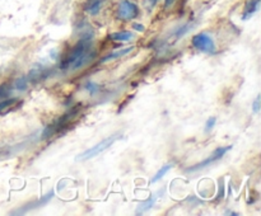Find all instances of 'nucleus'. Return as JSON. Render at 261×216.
<instances>
[{"mask_svg": "<svg viewBox=\"0 0 261 216\" xmlns=\"http://www.w3.org/2000/svg\"><path fill=\"white\" fill-rule=\"evenodd\" d=\"M94 56H96V52L92 47L91 37H84L74 46L73 50L64 58V61L61 63V69L75 71L87 65L91 60H93Z\"/></svg>", "mask_w": 261, "mask_h": 216, "instance_id": "f257e3e1", "label": "nucleus"}, {"mask_svg": "<svg viewBox=\"0 0 261 216\" xmlns=\"http://www.w3.org/2000/svg\"><path fill=\"white\" fill-rule=\"evenodd\" d=\"M120 136H121L120 134H114V135H111V136L106 137V139L101 140L98 144L93 145L92 147H89V149L84 150V151H82L81 154L76 155L75 160L76 162H86V160H91V159H93V158L98 157L99 154H102L103 151H106L109 147H111L112 144H114V142L116 141Z\"/></svg>", "mask_w": 261, "mask_h": 216, "instance_id": "f03ea898", "label": "nucleus"}, {"mask_svg": "<svg viewBox=\"0 0 261 216\" xmlns=\"http://www.w3.org/2000/svg\"><path fill=\"white\" fill-rule=\"evenodd\" d=\"M139 7L133 0H121L117 5L116 15L120 20H125V22L134 20L139 17Z\"/></svg>", "mask_w": 261, "mask_h": 216, "instance_id": "7ed1b4c3", "label": "nucleus"}, {"mask_svg": "<svg viewBox=\"0 0 261 216\" xmlns=\"http://www.w3.org/2000/svg\"><path fill=\"white\" fill-rule=\"evenodd\" d=\"M191 43H193V47H195L196 50L201 51V52L205 53H214L216 52V43H214V40L212 38L211 35L203 32L198 33L193 37L191 40Z\"/></svg>", "mask_w": 261, "mask_h": 216, "instance_id": "20e7f679", "label": "nucleus"}, {"mask_svg": "<svg viewBox=\"0 0 261 216\" xmlns=\"http://www.w3.org/2000/svg\"><path fill=\"white\" fill-rule=\"evenodd\" d=\"M231 149H232V146L217 147V149L214 150L213 154H212L211 157H208L206 159H204L203 162L198 163V164H195V165H193L191 168H189V172H198V170L204 169V168L209 167L211 164H213V163L218 162L219 159H222V158H223L224 155H226L227 152H228Z\"/></svg>", "mask_w": 261, "mask_h": 216, "instance_id": "39448f33", "label": "nucleus"}, {"mask_svg": "<svg viewBox=\"0 0 261 216\" xmlns=\"http://www.w3.org/2000/svg\"><path fill=\"white\" fill-rule=\"evenodd\" d=\"M54 195H55V193H54V191H50V192L46 193L43 197H41L40 200H35V201H32V202L25 203L24 206H22L20 208H18L17 211H13L12 213L13 215H24V213L30 212V211L42 207V206H45L46 203H48L51 200H53Z\"/></svg>", "mask_w": 261, "mask_h": 216, "instance_id": "423d86ee", "label": "nucleus"}, {"mask_svg": "<svg viewBox=\"0 0 261 216\" xmlns=\"http://www.w3.org/2000/svg\"><path fill=\"white\" fill-rule=\"evenodd\" d=\"M134 50H135V46H132V47L120 48V50L114 51V52L109 53V55H106L105 57H102L101 60H99V63L105 64V63H110V61H112V60H116V58H121V57H124V56L129 55V53L133 52Z\"/></svg>", "mask_w": 261, "mask_h": 216, "instance_id": "0eeeda50", "label": "nucleus"}, {"mask_svg": "<svg viewBox=\"0 0 261 216\" xmlns=\"http://www.w3.org/2000/svg\"><path fill=\"white\" fill-rule=\"evenodd\" d=\"M106 0H87V3L84 4V10H86L87 14L89 15H97L103 8Z\"/></svg>", "mask_w": 261, "mask_h": 216, "instance_id": "6e6552de", "label": "nucleus"}, {"mask_svg": "<svg viewBox=\"0 0 261 216\" xmlns=\"http://www.w3.org/2000/svg\"><path fill=\"white\" fill-rule=\"evenodd\" d=\"M260 7V0H246L245 3V9L242 13V19L247 20L259 10Z\"/></svg>", "mask_w": 261, "mask_h": 216, "instance_id": "1a4fd4ad", "label": "nucleus"}, {"mask_svg": "<svg viewBox=\"0 0 261 216\" xmlns=\"http://www.w3.org/2000/svg\"><path fill=\"white\" fill-rule=\"evenodd\" d=\"M135 35L130 30H120V32H115L110 36L112 41H119V42H127V41L134 40Z\"/></svg>", "mask_w": 261, "mask_h": 216, "instance_id": "9d476101", "label": "nucleus"}, {"mask_svg": "<svg viewBox=\"0 0 261 216\" xmlns=\"http://www.w3.org/2000/svg\"><path fill=\"white\" fill-rule=\"evenodd\" d=\"M154 202H155V198L154 197H149V198H148V200H145L144 202H142L139 206H138L137 213L142 215V213L147 212L148 210H150V208L153 207Z\"/></svg>", "mask_w": 261, "mask_h": 216, "instance_id": "9b49d317", "label": "nucleus"}, {"mask_svg": "<svg viewBox=\"0 0 261 216\" xmlns=\"http://www.w3.org/2000/svg\"><path fill=\"white\" fill-rule=\"evenodd\" d=\"M172 167H173V164H172V163H170V164H166V165H163V167L161 168V169L158 170L157 173H155V174H154V177L152 178V183H157L158 180H160V179H162V178L165 177V175L167 174V173L170 172L171 169H172Z\"/></svg>", "mask_w": 261, "mask_h": 216, "instance_id": "f8f14e48", "label": "nucleus"}, {"mask_svg": "<svg viewBox=\"0 0 261 216\" xmlns=\"http://www.w3.org/2000/svg\"><path fill=\"white\" fill-rule=\"evenodd\" d=\"M14 85L18 90H25V89H27V78L20 76V78H18L17 80H15Z\"/></svg>", "mask_w": 261, "mask_h": 216, "instance_id": "ddd939ff", "label": "nucleus"}, {"mask_svg": "<svg viewBox=\"0 0 261 216\" xmlns=\"http://www.w3.org/2000/svg\"><path fill=\"white\" fill-rule=\"evenodd\" d=\"M15 102H17V99H14V98H7V99H4V101H2L0 102V112L4 111V109H7V108H10V107H12Z\"/></svg>", "mask_w": 261, "mask_h": 216, "instance_id": "4468645a", "label": "nucleus"}, {"mask_svg": "<svg viewBox=\"0 0 261 216\" xmlns=\"http://www.w3.org/2000/svg\"><path fill=\"white\" fill-rule=\"evenodd\" d=\"M10 93H12V88H10L9 84H3V85H0V99L7 98Z\"/></svg>", "mask_w": 261, "mask_h": 216, "instance_id": "2eb2a0df", "label": "nucleus"}, {"mask_svg": "<svg viewBox=\"0 0 261 216\" xmlns=\"http://www.w3.org/2000/svg\"><path fill=\"white\" fill-rule=\"evenodd\" d=\"M216 124H217L216 117H211V118H208V121L205 122V132H211L212 130L214 129V126H216Z\"/></svg>", "mask_w": 261, "mask_h": 216, "instance_id": "dca6fc26", "label": "nucleus"}, {"mask_svg": "<svg viewBox=\"0 0 261 216\" xmlns=\"http://www.w3.org/2000/svg\"><path fill=\"white\" fill-rule=\"evenodd\" d=\"M87 90H89L92 94H94L99 90V86L97 85L96 83H92V81H89V83L87 84Z\"/></svg>", "mask_w": 261, "mask_h": 216, "instance_id": "f3484780", "label": "nucleus"}, {"mask_svg": "<svg viewBox=\"0 0 261 216\" xmlns=\"http://www.w3.org/2000/svg\"><path fill=\"white\" fill-rule=\"evenodd\" d=\"M252 111H254V113H257L260 111V96L255 98L254 103H252Z\"/></svg>", "mask_w": 261, "mask_h": 216, "instance_id": "a211bd4d", "label": "nucleus"}, {"mask_svg": "<svg viewBox=\"0 0 261 216\" xmlns=\"http://www.w3.org/2000/svg\"><path fill=\"white\" fill-rule=\"evenodd\" d=\"M157 2L158 0H144V4H145V7H147V9L150 10L155 7Z\"/></svg>", "mask_w": 261, "mask_h": 216, "instance_id": "6ab92c4d", "label": "nucleus"}, {"mask_svg": "<svg viewBox=\"0 0 261 216\" xmlns=\"http://www.w3.org/2000/svg\"><path fill=\"white\" fill-rule=\"evenodd\" d=\"M224 196V186H223V182L219 184V192H218V196H217V200H219V198H223Z\"/></svg>", "mask_w": 261, "mask_h": 216, "instance_id": "aec40b11", "label": "nucleus"}, {"mask_svg": "<svg viewBox=\"0 0 261 216\" xmlns=\"http://www.w3.org/2000/svg\"><path fill=\"white\" fill-rule=\"evenodd\" d=\"M133 28H134L135 30H139V32H144V25L143 24H139V23H134V24H133Z\"/></svg>", "mask_w": 261, "mask_h": 216, "instance_id": "412c9836", "label": "nucleus"}, {"mask_svg": "<svg viewBox=\"0 0 261 216\" xmlns=\"http://www.w3.org/2000/svg\"><path fill=\"white\" fill-rule=\"evenodd\" d=\"M176 0H165V8H170L172 7L173 3H175Z\"/></svg>", "mask_w": 261, "mask_h": 216, "instance_id": "4be33fe9", "label": "nucleus"}, {"mask_svg": "<svg viewBox=\"0 0 261 216\" xmlns=\"http://www.w3.org/2000/svg\"><path fill=\"white\" fill-rule=\"evenodd\" d=\"M226 215H234V216H237V215H240L239 212H233V211H226Z\"/></svg>", "mask_w": 261, "mask_h": 216, "instance_id": "5701e85b", "label": "nucleus"}]
</instances>
